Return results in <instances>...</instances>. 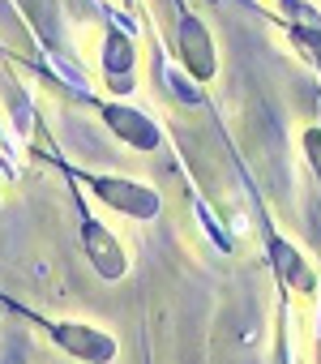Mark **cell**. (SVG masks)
<instances>
[{
    "instance_id": "5",
    "label": "cell",
    "mask_w": 321,
    "mask_h": 364,
    "mask_svg": "<svg viewBox=\"0 0 321 364\" xmlns=\"http://www.w3.org/2000/svg\"><path fill=\"white\" fill-rule=\"evenodd\" d=\"M180 52H185V65L197 82L214 77V48H210V35L197 18H180Z\"/></svg>"
},
{
    "instance_id": "3",
    "label": "cell",
    "mask_w": 321,
    "mask_h": 364,
    "mask_svg": "<svg viewBox=\"0 0 321 364\" xmlns=\"http://www.w3.org/2000/svg\"><path fill=\"white\" fill-rule=\"evenodd\" d=\"M103 112V120H107V129L116 133V137H124L129 146H137V150H154L158 141V124L150 120V116H141L137 107H124V103H103L99 107Z\"/></svg>"
},
{
    "instance_id": "4",
    "label": "cell",
    "mask_w": 321,
    "mask_h": 364,
    "mask_svg": "<svg viewBox=\"0 0 321 364\" xmlns=\"http://www.w3.org/2000/svg\"><path fill=\"white\" fill-rule=\"evenodd\" d=\"M82 236H86L90 262H94V270H99L103 279H120V274L129 270V262H124V249H120V245L111 240V232H107L103 223L86 219V223H82Z\"/></svg>"
},
{
    "instance_id": "1",
    "label": "cell",
    "mask_w": 321,
    "mask_h": 364,
    "mask_svg": "<svg viewBox=\"0 0 321 364\" xmlns=\"http://www.w3.org/2000/svg\"><path fill=\"white\" fill-rule=\"evenodd\" d=\"M86 185L116 210L133 215V219H154L158 215V193L137 185V180H120V176H82Z\"/></svg>"
},
{
    "instance_id": "7",
    "label": "cell",
    "mask_w": 321,
    "mask_h": 364,
    "mask_svg": "<svg viewBox=\"0 0 321 364\" xmlns=\"http://www.w3.org/2000/svg\"><path fill=\"white\" fill-rule=\"evenodd\" d=\"M274 266H278V274H283V283H291V287H312V274H308V266L300 262V253H291L283 240H274Z\"/></svg>"
},
{
    "instance_id": "2",
    "label": "cell",
    "mask_w": 321,
    "mask_h": 364,
    "mask_svg": "<svg viewBox=\"0 0 321 364\" xmlns=\"http://www.w3.org/2000/svg\"><path fill=\"white\" fill-rule=\"evenodd\" d=\"M48 334L77 360H90V364H111L116 360V338L94 330V326H77V321H52Z\"/></svg>"
},
{
    "instance_id": "8",
    "label": "cell",
    "mask_w": 321,
    "mask_h": 364,
    "mask_svg": "<svg viewBox=\"0 0 321 364\" xmlns=\"http://www.w3.org/2000/svg\"><path fill=\"white\" fill-rule=\"evenodd\" d=\"M304 150H308V159H312V167L321 176V129H308L304 133Z\"/></svg>"
},
{
    "instance_id": "6",
    "label": "cell",
    "mask_w": 321,
    "mask_h": 364,
    "mask_svg": "<svg viewBox=\"0 0 321 364\" xmlns=\"http://www.w3.org/2000/svg\"><path fill=\"white\" fill-rule=\"evenodd\" d=\"M103 69H107V77L116 82V90H129V69H133V43H129V39H124L120 31H111V35H107Z\"/></svg>"
}]
</instances>
